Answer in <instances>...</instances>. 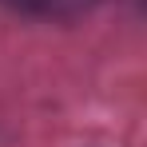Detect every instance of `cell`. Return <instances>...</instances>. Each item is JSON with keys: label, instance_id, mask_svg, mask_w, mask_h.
Instances as JSON below:
<instances>
[{"label": "cell", "instance_id": "1", "mask_svg": "<svg viewBox=\"0 0 147 147\" xmlns=\"http://www.w3.org/2000/svg\"><path fill=\"white\" fill-rule=\"evenodd\" d=\"M4 4H12V8H20V12H44L56 0H4Z\"/></svg>", "mask_w": 147, "mask_h": 147}]
</instances>
